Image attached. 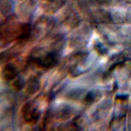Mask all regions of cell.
I'll return each instance as SVG.
<instances>
[{
	"mask_svg": "<svg viewBox=\"0 0 131 131\" xmlns=\"http://www.w3.org/2000/svg\"><path fill=\"white\" fill-rule=\"evenodd\" d=\"M24 85V82L23 80L17 79L14 82L13 84V86L15 90H19L23 88Z\"/></svg>",
	"mask_w": 131,
	"mask_h": 131,
	"instance_id": "cell-3",
	"label": "cell"
},
{
	"mask_svg": "<svg viewBox=\"0 0 131 131\" xmlns=\"http://www.w3.org/2000/svg\"><path fill=\"white\" fill-rule=\"evenodd\" d=\"M17 71L16 67L13 64L7 65L3 71V76L5 79L11 80L14 78L17 75Z\"/></svg>",
	"mask_w": 131,
	"mask_h": 131,
	"instance_id": "cell-2",
	"label": "cell"
},
{
	"mask_svg": "<svg viewBox=\"0 0 131 131\" xmlns=\"http://www.w3.org/2000/svg\"><path fill=\"white\" fill-rule=\"evenodd\" d=\"M96 98V94L94 92H90L85 97V101L88 103L92 102Z\"/></svg>",
	"mask_w": 131,
	"mask_h": 131,
	"instance_id": "cell-4",
	"label": "cell"
},
{
	"mask_svg": "<svg viewBox=\"0 0 131 131\" xmlns=\"http://www.w3.org/2000/svg\"><path fill=\"white\" fill-rule=\"evenodd\" d=\"M57 61V56L55 53H50L41 58H38L35 62L42 68H50L54 66Z\"/></svg>",
	"mask_w": 131,
	"mask_h": 131,
	"instance_id": "cell-1",
	"label": "cell"
}]
</instances>
